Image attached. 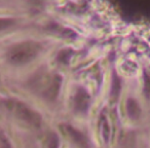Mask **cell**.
Returning a JSON list of instances; mask_svg holds the SVG:
<instances>
[{
	"label": "cell",
	"mask_w": 150,
	"mask_h": 148,
	"mask_svg": "<svg viewBox=\"0 0 150 148\" xmlns=\"http://www.w3.org/2000/svg\"><path fill=\"white\" fill-rule=\"evenodd\" d=\"M0 148H13L7 137L2 133L0 134Z\"/></svg>",
	"instance_id": "277c9868"
},
{
	"label": "cell",
	"mask_w": 150,
	"mask_h": 148,
	"mask_svg": "<svg viewBox=\"0 0 150 148\" xmlns=\"http://www.w3.org/2000/svg\"><path fill=\"white\" fill-rule=\"evenodd\" d=\"M66 132H67V135L69 136V137L72 139V141L74 142V143H76L77 145L79 146H84L86 143V138H84V136L82 135L80 132H78L77 130L73 129L72 127H70V125H67L66 127Z\"/></svg>",
	"instance_id": "6da1fadb"
},
{
	"label": "cell",
	"mask_w": 150,
	"mask_h": 148,
	"mask_svg": "<svg viewBox=\"0 0 150 148\" xmlns=\"http://www.w3.org/2000/svg\"><path fill=\"white\" fill-rule=\"evenodd\" d=\"M127 113L132 119H137L140 115V109L138 105L134 101H129L127 103Z\"/></svg>",
	"instance_id": "7a4b0ae2"
},
{
	"label": "cell",
	"mask_w": 150,
	"mask_h": 148,
	"mask_svg": "<svg viewBox=\"0 0 150 148\" xmlns=\"http://www.w3.org/2000/svg\"><path fill=\"white\" fill-rule=\"evenodd\" d=\"M60 147V138L56 133H50L47 138V148Z\"/></svg>",
	"instance_id": "3957f363"
}]
</instances>
